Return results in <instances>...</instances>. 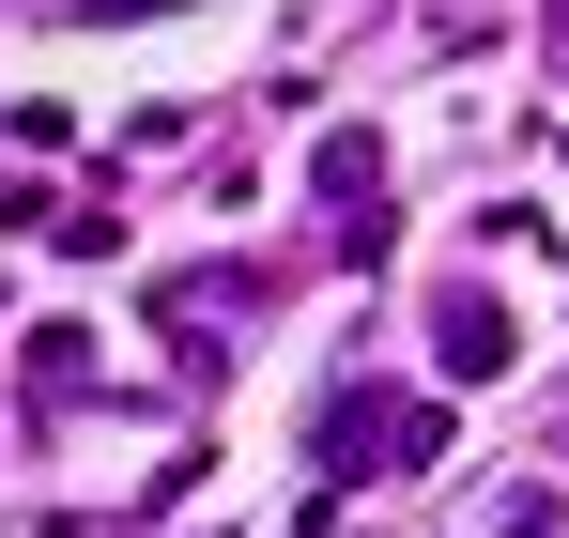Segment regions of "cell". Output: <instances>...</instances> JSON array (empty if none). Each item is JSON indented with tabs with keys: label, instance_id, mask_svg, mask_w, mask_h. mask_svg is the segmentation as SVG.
<instances>
[{
	"label": "cell",
	"instance_id": "obj_1",
	"mask_svg": "<svg viewBox=\"0 0 569 538\" xmlns=\"http://www.w3.org/2000/svg\"><path fill=\"white\" fill-rule=\"evenodd\" d=\"M492 355H508V308L462 292V308H447V369H492Z\"/></svg>",
	"mask_w": 569,
	"mask_h": 538
}]
</instances>
